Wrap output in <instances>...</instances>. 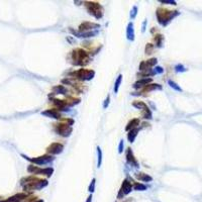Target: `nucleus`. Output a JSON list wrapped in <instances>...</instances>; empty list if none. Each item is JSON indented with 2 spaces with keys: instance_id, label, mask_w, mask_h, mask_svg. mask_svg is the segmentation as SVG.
Wrapping results in <instances>:
<instances>
[{
  "instance_id": "18",
  "label": "nucleus",
  "mask_w": 202,
  "mask_h": 202,
  "mask_svg": "<svg viewBox=\"0 0 202 202\" xmlns=\"http://www.w3.org/2000/svg\"><path fill=\"white\" fill-rule=\"evenodd\" d=\"M53 91H54V93L55 94H66L67 89L65 88L63 85H58V86L54 87Z\"/></svg>"
},
{
  "instance_id": "33",
  "label": "nucleus",
  "mask_w": 202,
  "mask_h": 202,
  "mask_svg": "<svg viewBox=\"0 0 202 202\" xmlns=\"http://www.w3.org/2000/svg\"><path fill=\"white\" fill-rule=\"evenodd\" d=\"M108 103H109V96H107L106 100H105V103H104V108H106V106L108 105Z\"/></svg>"
},
{
  "instance_id": "32",
  "label": "nucleus",
  "mask_w": 202,
  "mask_h": 202,
  "mask_svg": "<svg viewBox=\"0 0 202 202\" xmlns=\"http://www.w3.org/2000/svg\"><path fill=\"white\" fill-rule=\"evenodd\" d=\"M136 7L134 6L133 7V11H132V15H131V17H134V16H136Z\"/></svg>"
},
{
  "instance_id": "11",
  "label": "nucleus",
  "mask_w": 202,
  "mask_h": 202,
  "mask_svg": "<svg viewBox=\"0 0 202 202\" xmlns=\"http://www.w3.org/2000/svg\"><path fill=\"white\" fill-rule=\"evenodd\" d=\"M126 160L130 165H133L134 167H138V162H136V160L134 159V157H133V154L130 149H127L126 151Z\"/></svg>"
},
{
  "instance_id": "5",
  "label": "nucleus",
  "mask_w": 202,
  "mask_h": 202,
  "mask_svg": "<svg viewBox=\"0 0 202 202\" xmlns=\"http://www.w3.org/2000/svg\"><path fill=\"white\" fill-rule=\"evenodd\" d=\"M56 131L63 136H69L70 132L72 131L71 125H64V123H60V125H56Z\"/></svg>"
},
{
  "instance_id": "27",
  "label": "nucleus",
  "mask_w": 202,
  "mask_h": 202,
  "mask_svg": "<svg viewBox=\"0 0 202 202\" xmlns=\"http://www.w3.org/2000/svg\"><path fill=\"white\" fill-rule=\"evenodd\" d=\"M153 46L151 44H148L147 47H146V54H152V51H153Z\"/></svg>"
},
{
  "instance_id": "4",
  "label": "nucleus",
  "mask_w": 202,
  "mask_h": 202,
  "mask_svg": "<svg viewBox=\"0 0 202 202\" xmlns=\"http://www.w3.org/2000/svg\"><path fill=\"white\" fill-rule=\"evenodd\" d=\"M94 71L92 70H86V69H80L79 71L71 73V76H75V78H78L80 80H90L94 76Z\"/></svg>"
},
{
  "instance_id": "12",
  "label": "nucleus",
  "mask_w": 202,
  "mask_h": 202,
  "mask_svg": "<svg viewBox=\"0 0 202 202\" xmlns=\"http://www.w3.org/2000/svg\"><path fill=\"white\" fill-rule=\"evenodd\" d=\"M42 114H44V115L49 116V117L56 118V119H59V118L61 117V114L59 113L57 110H55V109H49V110H47V111H44Z\"/></svg>"
},
{
  "instance_id": "10",
  "label": "nucleus",
  "mask_w": 202,
  "mask_h": 202,
  "mask_svg": "<svg viewBox=\"0 0 202 202\" xmlns=\"http://www.w3.org/2000/svg\"><path fill=\"white\" fill-rule=\"evenodd\" d=\"M100 27L99 25H95V23H92V22H84L79 26V31L80 32H87V30H91L93 28H98Z\"/></svg>"
},
{
  "instance_id": "7",
  "label": "nucleus",
  "mask_w": 202,
  "mask_h": 202,
  "mask_svg": "<svg viewBox=\"0 0 202 202\" xmlns=\"http://www.w3.org/2000/svg\"><path fill=\"white\" fill-rule=\"evenodd\" d=\"M63 150H64V147L63 144H59V142H54L50 146L49 148L47 149L48 153L51 154V155H58V154L62 153Z\"/></svg>"
},
{
  "instance_id": "14",
  "label": "nucleus",
  "mask_w": 202,
  "mask_h": 202,
  "mask_svg": "<svg viewBox=\"0 0 202 202\" xmlns=\"http://www.w3.org/2000/svg\"><path fill=\"white\" fill-rule=\"evenodd\" d=\"M138 125H140V119H138V118H134V119L130 120V121L128 122V125L125 127V129H126V130H131V129L133 128H136Z\"/></svg>"
},
{
  "instance_id": "15",
  "label": "nucleus",
  "mask_w": 202,
  "mask_h": 202,
  "mask_svg": "<svg viewBox=\"0 0 202 202\" xmlns=\"http://www.w3.org/2000/svg\"><path fill=\"white\" fill-rule=\"evenodd\" d=\"M136 177L138 178V180L144 181V182H148V181H152V180H153V178H152L151 176H149L148 174H144V173H138V174H136Z\"/></svg>"
},
{
  "instance_id": "19",
  "label": "nucleus",
  "mask_w": 202,
  "mask_h": 202,
  "mask_svg": "<svg viewBox=\"0 0 202 202\" xmlns=\"http://www.w3.org/2000/svg\"><path fill=\"white\" fill-rule=\"evenodd\" d=\"M138 128H133V129H131V130H129L128 136H127V138H128L129 142H133L136 136H138Z\"/></svg>"
},
{
  "instance_id": "31",
  "label": "nucleus",
  "mask_w": 202,
  "mask_h": 202,
  "mask_svg": "<svg viewBox=\"0 0 202 202\" xmlns=\"http://www.w3.org/2000/svg\"><path fill=\"white\" fill-rule=\"evenodd\" d=\"M122 147H123V140H121L119 144V153H122Z\"/></svg>"
},
{
  "instance_id": "16",
  "label": "nucleus",
  "mask_w": 202,
  "mask_h": 202,
  "mask_svg": "<svg viewBox=\"0 0 202 202\" xmlns=\"http://www.w3.org/2000/svg\"><path fill=\"white\" fill-rule=\"evenodd\" d=\"M127 38L129 40H134V31H133V25L132 23H128L127 25Z\"/></svg>"
},
{
  "instance_id": "25",
  "label": "nucleus",
  "mask_w": 202,
  "mask_h": 202,
  "mask_svg": "<svg viewBox=\"0 0 202 202\" xmlns=\"http://www.w3.org/2000/svg\"><path fill=\"white\" fill-rule=\"evenodd\" d=\"M162 40H163V36H161V34L156 36L155 40L157 42V46H158V47H161V44H162Z\"/></svg>"
},
{
  "instance_id": "34",
  "label": "nucleus",
  "mask_w": 202,
  "mask_h": 202,
  "mask_svg": "<svg viewBox=\"0 0 202 202\" xmlns=\"http://www.w3.org/2000/svg\"><path fill=\"white\" fill-rule=\"evenodd\" d=\"M91 200H92V196L90 195V196H89V197H88V199H87V201H86V202H91Z\"/></svg>"
},
{
  "instance_id": "2",
  "label": "nucleus",
  "mask_w": 202,
  "mask_h": 202,
  "mask_svg": "<svg viewBox=\"0 0 202 202\" xmlns=\"http://www.w3.org/2000/svg\"><path fill=\"white\" fill-rule=\"evenodd\" d=\"M179 14L178 11H168L166 9L159 8L157 10V17H158V21L161 25H166L169 21H171L175 16Z\"/></svg>"
},
{
  "instance_id": "28",
  "label": "nucleus",
  "mask_w": 202,
  "mask_h": 202,
  "mask_svg": "<svg viewBox=\"0 0 202 202\" xmlns=\"http://www.w3.org/2000/svg\"><path fill=\"white\" fill-rule=\"evenodd\" d=\"M94 186H95V179H93V180H92L91 184H90V186H89V191L93 192L94 191Z\"/></svg>"
},
{
  "instance_id": "6",
  "label": "nucleus",
  "mask_w": 202,
  "mask_h": 202,
  "mask_svg": "<svg viewBox=\"0 0 202 202\" xmlns=\"http://www.w3.org/2000/svg\"><path fill=\"white\" fill-rule=\"evenodd\" d=\"M25 159H27V160H29L30 162L34 163V164H38V165L47 164V163H50L54 160L53 157H52V156H49V155L42 156V157H38V158H36V159H28L25 157Z\"/></svg>"
},
{
  "instance_id": "29",
  "label": "nucleus",
  "mask_w": 202,
  "mask_h": 202,
  "mask_svg": "<svg viewBox=\"0 0 202 202\" xmlns=\"http://www.w3.org/2000/svg\"><path fill=\"white\" fill-rule=\"evenodd\" d=\"M176 71H181V72H183V71H186V69H185V68L182 66V65H178V66L176 67Z\"/></svg>"
},
{
  "instance_id": "26",
  "label": "nucleus",
  "mask_w": 202,
  "mask_h": 202,
  "mask_svg": "<svg viewBox=\"0 0 202 202\" xmlns=\"http://www.w3.org/2000/svg\"><path fill=\"white\" fill-rule=\"evenodd\" d=\"M97 153H98V164H97V167L99 168L100 165H101V156H102V153H101V150H100L99 147L97 148Z\"/></svg>"
},
{
  "instance_id": "1",
  "label": "nucleus",
  "mask_w": 202,
  "mask_h": 202,
  "mask_svg": "<svg viewBox=\"0 0 202 202\" xmlns=\"http://www.w3.org/2000/svg\"><path fill=\"white\" fill-rule=\"evenodd\" d=\"M73 64L76 66H84L89 63V56L81 49H76L71 53Z\"/></svg>"
},
{
  "instance_id": "23",
  "label": "nucleus",
  "mask_w": 202,
  "mask_h": 202,
  "mask_svg": "<svg viewBox=\"0 0 202 202\" xmlns=\"http://www.w3.org/2000/svg\"><path fill=\"white\" fill-rule=\"evenodd\" d=\"M121 79H122V75H119L117 78V80H116V82H115V86H114V92H115V93L118 91V88H119V84H120V82H121Z\"/></svg>"
},
{
  "instance_id": "8",
  "label": "nucleus",
  "mask_w": 202,
  "mask_h": 202,
  "mask_svg": "<svg viewBox=\"0 0 202 202\" xmlns=\"http://www.w3.org/2000/svg\"><path fill=\"white\" fill-rule=\"evenodd\" d=\"M131 189H132V187H131L130 183H129L127 180H125L123 181V183H122V186H121V188H120L119 193H118V198H121L122 196L128 194L129 192L131 191Z\"/></svg>"
},
{
  "instance_id": "3",
  "label": "nucleus",
  "mask_w": 202,
  "mask_h": 202,
  "mask_svg": "<svg viewBox=\"0 0 202 202\" xmlns=\"http://www.w3.org/2000/svg\"><path fill=\"white\" fill-rule=\"evenodd\" d=\"M85 6H86L87 10H88L89 14L93 15L95 18L99 19L102 17L103 15V8L102 6L97 2H85Z\"/></svg>"
},
{
  "instance_id": "17",
  "label": "nucleus",
  "mask_w": 202,
  "mask_h": 202,
  "mask_svg": "<svg viewBox=\"0 0 202 202\" xmlns=\"http://www.w3.org/2000/svg\"><path fill=\"white\" fill-rule=\"evenodd\" d=\"M161 90L162 89V86L161 85H159V84H151V85H147V86L144 87V90L142 91L144 92H149V91H151V90Z\"/></svg>"
},
{
  "instance_id": "24",
  "label": "nucleus",
  "mask_w": 202,
  "mask_h": 202,
  "mask_svg": "<svg viewBox=\"0 0 202 202\" xmlns=\"http://www.w3.org/2000/svg\"><path fill=\"white\" fill-rule=\"evenodd\" d=\"M168 83H169V85H170V86H171L172 88H174V89H175V90H177V91H182V89H181L180 87L178 86V85L176 84L175 82H173V81H171V80H170Z\"/></svg>"
},
{
  "instance_id": "9",
  "label": "nucleus",
  "mask_w": 202,
  "mask_h": 202,
  "mask_svg": "<svg viewBox=\"0 0 202 202\" xmlns=\"http://www.w3.org/2000/svg\"><path fill=\"white\" fill-rule=\"evenodd\" d=\"M54 170L52 168H46V169H38L34 166H29L28 167V172H33L34 174H46L47 176H51Z\"/></svg>"
},
{
  "instance_id": "22",
  "label": "nucleus",
  "mask_w": 202,
  "mask_h": 202,
  "mask_svg": "<svg viewBox=\"0 0 202 202\" xmlns=\"http://www.w3.org/2000/svg\"><path fill=\"white\" fill-rule=\"evenodd\" d=\"M134 190H146L147 189V186L144 184H140V183H136L134 186H133Z\"/></svg>"
},
{
  "instance_id": "20",
  "label": "nucleus",
  "mask_w": 202,
  "mask_h": 202,
  "mask_svg": "<svg viewBox=\"0 0 202 202\" xmlns=\"http://www.w3.org/2000/svg\"><path fill=\"white\" fill-rule=\"evenodd\" d=\"M142 117L144 118H146V119H152V112H151V110H150V108L149 107H147V108H144V110H142Z\"/></svg>"
},
{
  "instance_id": "21",
  "label": "nucleus",
  "mask_w": 202,
  "mask_h": 202,
  "mask_svg": "<svg viewBox=\"0 0 202 202\" xmlns=\"http://www.w3.org/2000/svg\"><path fill=\"white\" fill-rule=\"evenodd\" d=\"M132 105L134 107H136L138 109H142V110H144V108H147V104L146 103H144L142 101H136V102H133Z\"/></svg>"
},
{
  "instance_id": "13",
  "label": "nucleus",
  "mask_w": 202,
  "mask_h": 202,
  "mask_svg": "<svg viewBox=\"0 0 202 202\" xmlns=\"http://www.w3.org/2000/svg\"><path fill=\"white\" fill-rule=\"evenodd\" d=\"M150 82H152L151 78H144V79H142V80H140V81H138L136 83H134L133 87H134V88H138V87L147 86Z\"/></svg>"
},
{
  "instance_id": "30",
  "label": "nucleus",
  "mask_w": 202,
  "mask_h": 202,
  "mask_svg": "<svg viewBox=\"0 0 202 202\" xmlns=\"http://www.w3.org/2000/svg\"><path fill=\"white\" fill-rule=\"evenodd\" d=\"M161 2H162V3H170V4L176 5V2H175V1H166V0H165V1H161Z\"/></svg>"
}]
</instances>
